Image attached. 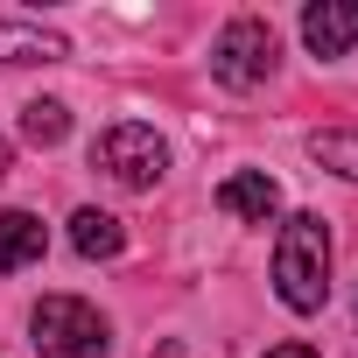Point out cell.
<instances>
[{
	"mask_svg": "<svg viewBox=\"0 0 358 358\" xmlns=\"http://www.w3.org/2000/svg\"><path fill=\"white\" fill-rule=\"evenodd\" d=\"M302 43L316 57H344L358 43V8H351V0H323V8H309L302 15Z\"/></svg>",
	"mask_w": 358,
	"mask_h": 358,
	"instance_id": "6",
	"label": "cell"
},
{
	"mask_svg": "<svg viewBox=\"0 0 358 358\" xmlns=\"http://www.w3.org/2000/svg\"><path fill=\"white\" fill-rule=\"evenodd\" d=\"M274 295L295 309V316H316L330 302V225L316 211H295L281 225V246H274Z\"/></svg>",
	"mask_w": 358,
	"mask_h": 358,
	"instance_id": "1",
	"label": "cell"
},
{
	"mask_svg": "<svg viewBox=\"0 0 358 358\" xmlns=\"http://www.w3.org/2000/svg\"><path fill=\"white\" fill-rule=\"evenodd\" d=\"M218 211H232V218H246V225H267V218L281 211L274 176H260V169H239V176H225V183H218Z\"/></svg>",
	"mask_w": 358,
	"mask_h": 358,
	"instance_id": "5",
	"label": "cell"
},
{
	"mask_svg": "<svg viewBox=\"0 0 358 358\" xmlns=\"http://www.w3.org/2000/svg\"><path fill=\"white\" fill-rule=\"evenodd\" d=\"M57 57H64V36L29 29V22H0V64H57Z\"/></svg>",
	"mask_w": 358,
	"mask_h": 358,
	"instance_id": "9",
	"label": "cell"
},
{
	"mask_svg": "<svg viewBox=\"0 0 358 358\" xmlns=\"http://www.w3.org/2000/svg\"><path fill=\"white\" fill-rule=\"evenodd\" d=\"M309 155H316L323 169H337V176H351V183H358V134H316Z\"/></svg>",
	"mask_w": 358,
	"mask_h": 358,
	"instance_id": "11",
	"label": "cell"
},
{
	"mask_svg": "<svg viewBox=\"0 0 358 358\" xmlns=\"http://www.w3.org/2000/svg\"><path fill=\"white\" fill-rule=\"evenodd\" d=\"M92 162L113 176V183H127V190H155V176H162L169 148H162V134H155V127H141V120H120V127H106V134H99Z\"/></svg>",
	"mask_w": 358,
	"mask_h": 358,
	"instance_id": "3",
	"label": "cell"
},
{
	"mask_svg": "<svg viewBox=\"0 0 358 358\" xmlns=\"http://www.w3.org/2000/svg\"><path fill=\"white\" fill-rule=\"evenodd\" d=\"M267 71H274V29L253 22V15H239L211 43V78L232 85V92H253V85H267Z\"/></svg>",
	"mask_w": 358,
	"mask_h": 358,
	"instance_id": "4",
	"label": "cell"
},
{
	"mask_svg": "<svg viewBox=\"0 0 358 358\" xmlns=\"http://www.w3.org/2000/svg\"><path fill=\"white\" fill-rule=\"evenodd\" d=\"M267 358H316V344H274Z\"/></svg>",
	"mask_w": 358,
	"mask_h": 358,
	"instance_id": "12",
	"label": "cell"
},
{
	"mask_svg": "<svg viewBox=\"0 0 358 358\" xmlns=\"http://www.w3.org/2000/svg\"><path fill=\"white\" fill-rule=\"evenodd\" d=\"M0 176H8V141H0Z\"/></svg>",
	"mask_w": 358,
	"mask_h": 358,
	"instance_id": "13",
	"label": "cell"
},
{
	"mask_svg": "<svg viewBox=\"0 0 358 358\" xmlns=\"http://www.w3.org/2000/svg\"><path fill=\"white\" fill-rule=\"evenodd\" d=\"M43 246H50V232L36 211H0V274H22L29 260H43Z\"/></svg>",
	"mask_w": 358,
	"mask_h": 358,
	"instance_id": "7",
	"label": "cell"
},
{
	"mask_svg": "<svg viewBox=\"0 0 358 358\" xmlns=\"http://www.w3.org/2000/svg\"><path fill=\"white\" fill-rule=\"evenodd\" d=\"M22 134H29L36 148H57V141L71 134V113H64L57 99H36V106H22Z\"/></svg>",
	"mask_w": 358,
	"mask_h": 358,
	"instance_id": "10",
	"label": "cell"
},
{
	"mask_svg": "<svg viewBox=\"0 0 358 358\" xmlns=\"http://www.w3.org/2000/svg\"><path fill=\"white\" fill-rule=\"evenodd\" d=\"M71 246H78L85 260H120V253H127V232H120L113 211H78V218H71Z\"/></svg>",
	"mask_w": 358,
	"mask_h": 358,
	"instance_id": "8",
	"label": "cell"
},
{
	"mask_svg": "<svg viewBox=\"0 0 358 358\" xmlns=\"http://www.w3.org/2000/svg\"><path fill=\"white\" fill-rule=\"evenodd\" d=\"M36 351L43 358H106V316L78 295L36 302Z\"/></svg>",
	"mask_w": 358,
	"mask_h": 358,
	"instance_id": "2",
	"label": "cell"
}]
</instances>
